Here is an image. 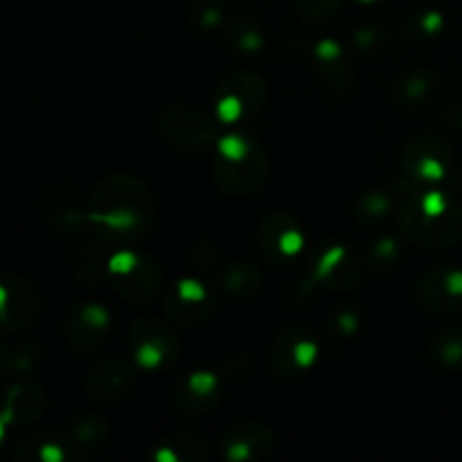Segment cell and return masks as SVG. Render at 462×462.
I'll list each match as a JSON object with an SVG mask.
<instances>
[{"label":"cell","instance_id":"obj_24","mask_svg":"<svg viewBox=\"0 0 462 462\" xmlns=\"http://www.w3.org/2000/svg\"><path fill=\"white\" fill-rule=\"evenodd\" d=\"M230 43L242 54H257L264 48L266 39L260 23L248 14H235L230 23Z\"/></svg>","mask_w":462,"mask_h":462},{"label":"cell","instance_id":"obj_20","mask_svg":"<svg viewBox=\"0 0 462 462\" xmlns=\"http://www.w3.org/2000/svg\"><path fill=\"white\" fill-rule=\"evenodd\" d=\"M212 310H215L212 296L192 298L180 293L176 287H170L165 291V296H162V311H165L171 320H176V323L180 325L199 323V320L208 319Z\"/></svg>","mask_w":462,"mask_h":462},{"label":"cell","instance_id":"obj_29","mask_svg":"<svg viewBox=\"0 0 462 462\" xmlns=\"http://www.w3.org/2000/svg\"><path fill=\"white\" fill-rule=\"evenodd\" d=\"M368 260L373 266H393L400 260V242L393 235H382L368 248Z\"/></svg>","mask_w":462,"mask_h":462},{"label":"cell","instance_id":"obj_18","mask_svg":"<svg viewBox=\"0 0 462 462\" xmlns=\"http://www.w3.org/2000/svg\"><path fill=\"white\" fill-rule=\"evenodd\" d=\"M219 402V379L212 373H194L176 388V409L185 415H201Z\"/></svg>","mask_w":462,"mask_h":462},{"label":"cell","instance_id":"obj_30","mask_svg":"<svg viewBox=\"0 0 462 462\" xmlns=\"http://www.w3.org/2000/svg\"><path fill=\"white\" fill-rule=\"evenodd\" d=\"M352 43H355V48L364 54L382 52L388 43V32L379 25L361 27V30H356L355 36H352Z\"/></svg>","mask_w":462,"mask_h":462},{"label":"cell","instance_id":"obj_13","mask_svg":"<svg viewBox=\"0 0 462 462\" xmlns=\"http://www.w3.org/2000/svg\"><path fill=\"white\" fill-rule=\"evenodd\" d=\"M273 449V433L260 422H242L226 429L219 440V451L230 462L264 460Z\"/></svg>","mask_w":462,"mask_h":462},{"label":"cell","instance_id":"obj_28","mask_svg":"<svg viewBox=\"0 0 462 462\" xmlns=\"http://www.w3.org/2000/svg\"><path fill=\"white\" fill-rule=\"evenodd\" d=\"M108 436V422L106 420L97 418V415H86L72 429V438H75L77 445L81 447H95L99 442H104V438Z\"/></svg>","mask_w":462,"mask_h":462},{"label":"cell","instance_id":"obj_3","mask_svg":"<svg viewBox=\"0 0 462 462\" xmlns=\"http://www.w3.org/2000/svg\"><path fill=\"white\" fill-rule=\"evenodd\" d=\"M402 179L397 189L404 194L424 192L429 185L447 180L454 167V149L440 135H420L400 158Z\"/></svg>","mask_w":462,"mask_h":462},{"label":"cell","instance_id":"obj_26","mask_svg":"<svg viewBox=\"0 0 462 462\" xmlns=\"http://www.w3.org/2000/svg\"><path fill=\"white\" fill-rule=\"evenodd\" d=\"M429 355L449 370H462V328H447L433 337Z\"/></svg>","mask_w":462,"mask_h":462},{"label":"cell","instance_id":"obj_11","mask_svg":"<svg viewBox=\"0 0 462 462\" xmlns=\"http://www.w3.org/2000/svg\"><path fill=\"white\" fill-rule=\"evenodd\" d=\"M418 300L436 314H454L462 310V271L456 266H433L420 278Z\"/></svg>","mask_w":462,"mask_h":462},{"label":"cell","instance_id":"obj_23","mask_svg":"<svg viewBox=\"0 0 462 462\" xmlns=\"http://www.w3.org/2000/svg\"><path fill=\"white\" fill-rule=\"evenodd\" d=\"M436 88V79L431 72L415 70L402 77L395 84V99L404 108H418L427 102Z\"/></svg>","mask_w":462,"mask_h":462},{"label":"cell","instance_id":"obj_25","mask_svg":"<svg viewBox=\"0 0 462 462\" xmlns=\"http://www.w3.org/2000/svg\"><path fill=\"white\" fill-rule=\"evenodd\" d=\"M395 210V199L386 189H368L355 203V217L364 226L382 224Z\"/></svg>","mask_w":462,"mask_h":462},{"label":"cell","instance_id":"obj_12","mask_svg":"<svg viewBox=\"0 0 462 462\" xmlns=\"http://www.w3.org/2000/svg\"><path fill=\"white\" fill-rule=\"evenodd\" d=\"M135 388V368L126 359L111 356L95 365L86 379V395L99 404H113L129 397Z\"/></svg>","mask_w":462,"mask_h":462},{"label":"cell","instance_id":"obj_38","mask_svg":"<svg viewBox=\"0 0 462 462\" xmlns=\"http://www.w3.org/2000/svg\"><path fill=\"white\" fill-rule=\"evenodd\" d=\"M239 3H248V0H239Z\"/></svg>","mask_w":462,"mask_h":462},{"label":"cell","instance_id":"obj_35","mask_svg":"<svg viewBox=\"0 0 462 462\" xmlns=\"http://www.w3.org/2000/svg\"><path fill=\"white\" fill-rule=\"evenodd\" d=\"M451 117H454L456 126H458V129L462 131V113H458V111H451Z\"/></svg>","mask_w":462,"mask_h":462},{"label":"cell","instance_id":"obj_17","mask_svg":"<svg viewBox=\"0 0 462 462\" xmlns=\"http://www.w3.org/2000/svg\"><path fill=\"white\" fill-rule=\"evenodd\" d=\"M3 284L7 289V296H5V305L0 310V325L12 332L25 329L27 325L34 323L36 311H39L36 289L27 280L16 278V275L5 278Z\"/></svg>","mask_w":462,"mask_h":462},{"label":"cell","instance_id":"obj_6","mask_svg":"<svg viewBox=\"0 0 462 462\" xmlns=\"http://www.w3.org/2000/svg\"><path fill=\"white\" fill-rule=\"evenodd\" d=\"M269 86L255 72H235L217 88V117L221 122L251 120L262 111Z\"/></svg>","mask_w":462,"mask_h":462},{"label":"cell","instance_id":"obj_8","mask_svg":"<svg viewBox=\"0 0 462 462\" xmlns=\"http://www.w3.org/2000/svg\"><path fill=\"white\" fill-rule=\"evenodd\" d=\"M158 129L171 144L188 152H201L219 143V131L208 113L192 106H170L158 117Z\"/></svg>","mask_w":462,"mask_h":462},{"label":"cell","instance_id":"obj_36","mask_svg":"<svg viewBox=\"0 0 462 462\" xmlns=\"http://www.w3.org/2000/svg\"><path fill=\"white\" fill-rule=\"evenodd\" d=\"M5 427H7V422H5V418L0 415V442H3V438H5Z\"/></svg>","mask_w":462,"mask_h":462},{"label":"cell","instance_id":"obj_32","mask_svg":"<svg viewBox=\"0 0 462 462\" xmlns=\"http://www.w3.org/2000/svg\"><path fill=\"white\" fill-rule=\"evenodd\" d=\"M221 12H224V7H221L219 0H199L192 9V21L203 30H212V27L219 25Z\"/></svg>","mask_w":462,"mask_h":462},{"label":"cell","instance_id":"obj_19","mask_svg":"<svg viewBox=\"0 0 462 462\" xmlns=\"http://www.w3.org/2000/svg\"><path fill=\"white\" fill-rule=\"evenodd\" d=\"M45 409V393L39 383L34 382H21L16 386L9 388L7 400H5L3 418L7 424H18V427H27V424L36 422L39 415Z\"/></svg>","mask_w":462,"mask_h":462},{"label":"cell","instance_id":"obj_2","mask_svg":"<svg viewBox=\"0 0 462 462\" xmlns=\"http://www.w3.org/2000/svg\"><path fill=\"white\" fill-rule=\"evenodd\" d=\"M397 228L424 248H451L462 242V206L449 192L424 189L397 208Z\"/></svg>","mask_w":462,"mask_h":462},{"label":"cell","instance_id":"obj_27","mask_svg":"<svg viewBox=\"0 0 462 462\" xmlns=\"http://www.w3.org/2000/svg\"><path fill=\"white\" fill-rule=\"evenodd\" d=\"M445 30V16L440 12H415L402 25V36L409 43H429Z\"/></svg>","mask_w":462,"mask_h":462},{"label":"cell","instance_id":"obj_37","mask_svg":"<svg viewBox=\"0 0 462 462\" xmlns=\"http://www.w3.org/2000/svg\"><path fill=\"white\" fill-rule=\"evenodd\" d=\"M365 3H374V0H365Z\"/></svg>","mask_w":462,"mask_h":462},{"label":"cell","instance_id":"obj_1","mask_svg":"<svg viewBox=\"0 0 462 462\" xmlns=\"http://www.w3.org/2000/svg\"><path fill=\"white\" fill-rule=\"evenodd\" d=\"M90 228L111 246L138 242L156 219V197L134 174H111L88 199Z\"/></svg>","mask_w":462,"mask_h":462},{"label":"cell","instance_id":"obj_31","mask_svg":"<svg viewBox=\"0 0 462 462\" xmlns=\"http://www.w3.org/2000/svg\"><path fill=\"white\" fill-rule=\"evenodd\" d=\"M341 7V0H298V14L307 23H320L332 18Z\"/></svg>","mask_w":462,"mask_h":462},{"label":"cell","instance_id":"obj_10","mask_svg":"<svg viewBox=\"0 0 462 462\" xmlns=\"http://www.w3.org/2000/svg\"><path fill=\"white\" fill-rule=\"evenodd\" d=\"M257 244L266 260H271L273 264H284L302 251L305 235H302L296 217L275 210L262 219L260 228H257Z\"/></svg>","mask_w":462,"mask_h":462},{"label":"cell","instance_id":"obj_34","mask_svg":"<svg viewBox=\"0 0 462 462\" xmlns=\"http://www.w3.org/2000/svg\"><path fill=\"white\" fill-rule=\"evenodd\" d=\"M39 458L43 462H61L66 458V449L59 442H41Z\"/></svg>","mask_w":462,"mask_h":462},{"label":"cell","instance_id":"obj_7","mask_svg":"<svg viewBox=\"0 0 462 462\" xmlns=\"http://www.w3.org/2000/svg\"><path fill=\"white\" fill-rule=\"evenodd\" d=\"M135 361L140 368L156 370L161 365L174 364L180 355V341L171 325L156 316H143L131 325Z\"/></svg>","mask_w":462,"mask_h":462},{"label":"cell","instance_id":"obj_15","mask_svg":"<svg viewBox=\"0 0 462 462\" xmlns=\"http://www.w3.org/2000/svg\"><path fill=\"white\" fill-rule=\"evenodd\" d=\"M108 328H111V316L106 307L97 302H84L70 311L66 323L68 343L77 352H95L108 338Z\"/></svg>","mask_w":462,"mask_h":462},{"label":"cell","instance_id":"obj_21","mask_svg":"<svg viewBox=\"0 0 462 462\" xmlns=\"http://www.w3.org/2000/svg\"><path fill=\"white\" fill-rule=\"evenodd\" d=\"M208 456L210 447L206 445V440L188 431L171 433L158 445L156 451L158 462H203L208 460Z\"/></svg>","mask_w":462,"mask_h":462},{"label":"cell","instance_id":"obj_16","mask_svg":"<svg viewBox=\"0 0 462 462\" xmlns=\"http://www.w3.org/2000/svg\"><path fill=\"white\" fill-rule=\"evenodd\" d=\"M311 54H314L316 70H319L325 88H329L337 95H346L355 88L356 70L337 41H319V43L314 45V50H311Z\"/></svg>","mask_w":462,"mask_h":462},{"label":"cell","instance_id":"obj_33","mask_svg":"<svg viewBox=\"0 0 462 462\" xmlns=\"http://www.w3.org/2000/svg\"><path fill=\"white\" fill-rule=\"evenodd\" d=\"M334 328H337V332L343 334V337H352V334L359 329V316L350 314V311H343V314H338L337 319H334Z\"/></svg>","mask_w":462,"mask_h":462},{"label":"cell","instance_id":"obj_22","mask_svg":"<svg viewBox=\"0 0 462 462\" xmlns=\"http://www.w3.org/2000/svg\"><path fill=\"white\" fill-rule=\"evenodd\" d=\"M217 280H219V287L228 296L237 298L255 296L262 287L260 269L251 262H230V264L221 266Z\"/></svg>","mask_w":462,"mask_h":462},{"label":"cell","instance_id":"obj_5","mask_svg":"<svg viewBox=\"0 0 462 462\" xmlns=\"http://www.w3.org/2000/svg\"><path fill=\"white\" fill-rule=\"evenodd\" d=\"M271 171L269 153L264 152L255 138H251L244 153L230 158L217 153L212 162V179L224 189L226 194L233 197H251L262 189Z\"/></svg>","mask_w":462,"mask_h":462},{"label":"cell","instance_id":"obj_4","mask_svg":"<svg viewBox=\"0 0 462 462\" xmlns=\"http://www.w3.org/2000/svg\"><path fill=\"white\" fill-rule=\"evenodd\" d=\"M108 282L125 300L147 305L161 293L162 271L144 253L120 251L108 260Z\"/></svg>","mask_w":462,"mask_h":462},{"label":"cell","instance_id":"obj_9","mask_svg":"<svg viewBox=\"0 0 462 462\" xmlns=\"http://www.w3.org/2000/svg\"><path fill=\"white\" fill-rule=\"evenodd\" d=\"M319 359V343L305 328H289L271 346V368L280 379H296Z\"/></svg>","mask_w":462,"mask_h":462},{"label":"cell","instance_id":"obj_14","mask_svg":"<svg viewBox=\"0 0 462 462\" xmlns=\"http://www.w3.org/2000/svg\"><path fill=\"white\" fill-rule=\"evenodd\" d=\"M361 280V264L356 260L355 253L346 246H329L328 251L320 255V260L316 262L314 273H311L310 284L307 287H314L320 284L328 291H350L359 284Z\"/></svg>","mask_w":462,"mask_h":462}]
</instances>
